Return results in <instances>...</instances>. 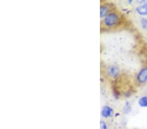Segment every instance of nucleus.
<instances>
[{"label": "nucleus", "mask_w": 147, "mask_h": 129, "mask_svg": "<svg viewBox=\"0 0 147 129\" xmlns=\"http://www.w3.org/2000/svg\"></svg>", "instance_id": "nucleus-11"}, {"label": "nucleus", "mask_w": 147, "mask_h": 129, "mask_svg": "<svg viewBox=\"0 0 147 129\" xmlns=\"http://www.w3.org/2000/svg\"><path fill=\"white\" fill-rule=\"evenodd\" d=\"M107 74L111 78L117 79L120 74V69L117 66L111 65V66H109L107 68Z\"/></svg>", "instance_id": "nucleus-6"}, {"label": "nucleus", "mask_w": 147, "mask_h": 129, "mask_svg": "<svg viewBox=\"0 0 147 129\" xmlns=\"http://www.w3.org/2000/svg\"><path fill=\"white\" fill-rule=\"evenodd\" d=\"M115 113L114 109L108 105H105L102 107L101 110V116L103 118L109 119L112 117Z\"/></svg>", "instance_id": "nucleus-4"}, {"label": "nucleus", "mask_w": 147, "mask_h": 129, "mask_svg": "<svg viewBox=\"0 0 147 129\" xmlns=\"http://www.w3.org/2000/svg\"><path fill=\"white\" fill-rule=\"evenodd\" d=\"M122 22V16L117 10L109 14L101 21V30H109L117 27Z\"/></svg>", "instance_id": "nucleus-1"}, {"label": "nucleus", "mask_w": 147, "mask_h": 129, "mask_svg": "<svg viewBox=\"0 0 147 129\" xmlns=\"http://www.w3.org/2000/svg\"><path fill=\"white\" fill-rule=\"evenodd\" d=\"M141 26L144 30H147V18L142 17L140 20Z\"/></svg>", "instance_id": "nucleus-9"}, {"label": "nucleus", "mask_w": 147, "mask_h": 129, "mask_svg": "<svg viewBox=\"0 0 147 129\" xmlns=\"http://www.w3.org/2000/svg\"><path fill=\"white\" fill-rule=\"evenodd\" d=\"M100 129H108V124L103 119L100 121Z\"/></svg>", "instance_id": "nucleus-10"}, {"label": "nucleus", "mask_w": 147, "mask_h": 129, "mask_svg": "<svg viewBox=\"0 0 147 129\" xmlns=\"http://www.w3.org/2000/svg\"><path fill=\"white\" fill-rule=\"evenodd\" d=\"M123 113L124 114H129L131 112V106L129 102H126L123 108Z\"/></svg>", "instance_id": "nucleus-8"}, {"label": "nucleus", "mask_w": 147, "mask_h": 129, "mask_svg": "<svg viewBox=\"0 0 147 129\" xmlns=\"http://www.w3.org/2000/svg\"><path fill=\"white\" fill-rule=\"evenodd\" d=\"M136 80L139 84H144L147 83V67H143L139 70L137 74Z\"/></svg>", "instance_id": "nucleus-3"}, {"label": "nucleus", "mask_w": 147, "mask_h": 129, "mask_svg": "<svg viewBox=\"0 0 147 129\" xmlns=\"http://www.w3.org/2000/svg\"><path fill=\"white\" fill-rule=\"evenodd\" d=\"M115 7L113 6V3L109 2H101L100 5V17L102 18H105L109 14L115 11Z\"/></svg>", "instance_id": "nucleus-2"}, {"label": "nucleus", "mask_w": 147, "mask_h": 129, "mask_svg": "<svg viewBox=\"0 0 147 129\" xmlns=\"http://www.w3.org/2000/svg\"><path fill=\"white\" fill-rule=\"evenodd\" d=\"M139 3L140 4L136 7V11L139 15L144 17L147 16V1H141Z\"/></svg>", "instance_id": "nucleus-5"}, {"label": "nucleus", "mask_w": 147, "mask_h": 129, "mask_svg": "<svg viewBox=\"0 0 147 129\" xmlns=\"http://www.w3.org/2000/svg\"><path fill=\"white\" fill-rule=\"evenodd\" d=\"M138 104L141 108H147V96L144 95L139 98Z\"/></svg>", "instance_id": "nucleus-7"}]
</instances>
